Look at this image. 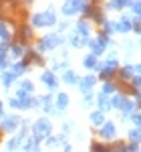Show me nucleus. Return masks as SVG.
<instances>
[{
    "label": "nucleus",
    "mask_w": 141,
    "mask_h": 152,
    "mask_svg": "<svg viewBox=\"0 0 141 152\" xmlns=\"http://www.w3.org/2000/svg\"><path fill=\"white\" fill-rule=\"evenodd\" d=\"M97 99H99V112H101V114H103V112H107V110L111 107V99H109V95L101 94Z\"/></svg>",
    "instance_id": "8"
},
{
    "label": "nucleus",
    "mask_w": 141,
    "mask_h": 152,
    "mask_svg": "<svg viewBox=\"0 0 141 152\" xmlns=\"http://www.w3.org/2000/svg\"><path fill=\"white\" fill-rule=\"evenodd\" d=\"M32 134H35V140H42V138H48V134H50V122L48 120H38L35 124V128H32Z\"/></svg>",
    "instance_id": "2"
},
{
    "label": "nucleus",
    "mask_w": 141,
    "mask_h": 152,
    "mask_svg": "<svg viewBox=\"0 0 141 152\" xmlns=\"http://www.w3.org/2000/svg\"><path fill=\"white\" fill-rule=\"evenodd\" d=\"M26 152H38V146H36V140H30L28 142V146L24 148Z\"/></svg>",
    "instance_id": "21"
},
{
    "label": "nucleus",
    "mask_w": 141,
    "mask_h": 152,
    "mask_svg": "<svg viewBox=\"0 0 141 152\" xmlns=\"http://www.w3.org/2000/svg\"><path fill=\"white\" fill-rule=\"evenodd\" d=\"M89 45H91V51H93V57L101 55V53L105 51V47H107V35H99L95 41H91Z\"/></svg>",
    "instance_id": "3"
},
{
    "label": "nucleus",
    "mask_w": 141,
    "mask_h": 152,
    "mask_svg": "<svg viewBox=\"0 0 141 152\" xmlns=\"http://www.w3.org/2000/svg\"><path fill=\"white\" fill-rule=\"evenodd\" d=\"M131 8H133L135 14H139V2H133V4H131Z\"/></svg>",
    "instance_id": "28"
},
{
    "label": "nucleus",
    "mask_w": 141,
    "mask_h": 152,
    "mask_svg": "<svg viewBox=\"0 0 141 152\" xmlns=\"http://www.w3.org/2000/svg\"><path fill=\"white\" fill-rule=\"evenodd\" d=\"M131 140H133V144H137V140H139V128L131 130Z\"/></svg>",
    "instance_id": "24"
},
{
    "label": "nucleus",
    "mask_w": 141,
    "mask_h": 152,
    "mask_svg": "<svg viewBox=\"0 0 141 152\" xmlns=\"http://www.w3.org/2000/svg\"><path fill=\"white\" fill-rule=\"evenodd\" d=\"M67 105H69V97H67V94H60L59 97H57V107L63 110V107H67Z\"/></svg>",
    "instance_id": "14"
},
{
    "label": "nucleus",
    "mask_w": 141,
    "mask_h": 152,
    "mask_svg": "<svg viewBox=\"0 0 141 152\" xmlns=\"http://www.w3.org/2000/svg\"><path fill=\"white\" fill-rule=\"evenodd\" d=\"M63 79H65L67 83H77V75H75L73 71H67V73L63 75Z\"/></svg>",
    "instance_id": "19"
},
{
    "label": "nucleus",
    "mask_w": 141,
    "mask_h": 152,
    "mask_svg": "<svg viewBox=\"0 0 141 152\" xmlns=\"http://www.w3.org/2000/svg\"><path fill=\"white\" fill-rule=\"evenodd\" d=\"M16 126H18V118L16 116H6V118H2V122H0V128L6 130V132L14 130Z\"/></svg>",
    "instance_id": "5"
},
{
    "label": "nucleus",
    "mask_w": 141,
    "mask_h": 152,
    "mask_svg": "<svg viewBox=\"0 0 141 152\" xmlns=\"http://www.w3.org/2000/svg\"><path fill=\"white\" fill-rule=\"evenodd\" d=\"M12 55H14V57H22L24 55L22 45H12Z\"/></svg>",
    "instance_id": "20"
},
{
    "label": "nucleus",
    "mask_w": 141,
    "mask_h": 152,
    "mask_svg": "<svg viewBox=\"0 0 141 152\" xmlns=\"http://www.w3.org/2000/svg\"><path fill=\"white\" fill-rule=\"evenodd\" d=\"M0 39H2V41H8V39H10V31H8V26L2 24V23H0Z\"/></svg>",
    "instance_id": "17"
},
{
    "label": "nucleus",
    "mask_w": 141,
    "mask_h": 152,
    "mask_svg": "<svg viewBox=\"0 0 141 152\" xmlns=\"http://www.w3.org/2000/svg\"><path fill=\"white\" fill-rule=\"evenodd\" d=\"M133 122H135V126L139 128V114H133Z\"/></svg>",
    "instance_id": "29"
},
{
    "label": "nucleus",
    "mask_w": 141,
    "mask_h": 152,
    "mask_svg": "<svg viewBox=\"0 0 141 152\" xmlns=\"http://www.w3.org/2000/svg\"><path fill=\"white\" fill-rule=\"evenodd\" d=\"M91 122L97 124V126H101V124H103V114H101V112H93V114H91Z\"/></svg>",
    "instance_id": "18"
},
{
    "label": "nucleus",
    "mask_w": 141,
    "mask_h": 152,
    "mask_svg": "<svg viewBox=\"0 0 141 152\" xmlns=\"http://www.w3.org/2000/svg\"><path fill=\"white\" fill-rule=\"evenodd\" d=\"M42 81H45V85H48L50 89L57 87V77H55L53 71H45V73H42Z\"/></svg>",
    "instance_id": "7"
},
{
    "label": "nucleus",
    "mask_w": 141,
    "mask_h": 152,
    "mask_svg": "<svg viewBox=\"0 0 141 152\" xmlns=\"http://www.w3.org/2000/svg\"><path fill=\"white\" fill-rule=\"evenodd\" d=\"M123 104H125V97L123 95H115L111 99V107H123Z\"/></svg>",
    "instance_id": "16"
},
{
    "label": "nucleus",
    "mask_w": 141,
    "mask_h": 152,
    "mask_svg": "<svg viewBox=\"0 0 141 152\" xmlns=\"http://www.w3.org/2000/svg\"><path fill=\"white\" fill-rule=\"evenodd\" d=\"M28 37H32V33H30L28 26H24V28H22V39H28Z\"/></svg>",
    "instance_id": "27"
},
{
    "label": "nucleus",
    "mask_w": 141,
    "mask_h": 152,
    "mask_svg": "<svg viewBox=\"0 0 141 152\" xmlns=\"http://www.w3.org/2000/svg\"><path fill=\"white\" fill-rule=\"evenodd\" d=\"M85 67H89V69H99L101 65H97V57L89 55V57L85 59Z\"/></svg>",
    "instance_id": "13"
},
{
    "label": "nucleus",
    "mask_w": 141,
    "mask_h": 152,
    "mask_svg": "<svg viewBox=\"0 0 141 152\" xmlns=\"http://www.w3.org/2000/svg\"><path fill=\"white\" fill-rule=\"evenodd\" d=\"M115 26H117V31H121V33H127L131 28V20H129V16H123L119 23H115Z\"/></svg>",
    "instance_id": "9"
},
{
    "label": "nucleus",
    "mask_w": 141,
    "mask_h": 152,
    "mask_svg": "<svg viewBox=\"0 0 141 152\" xmlns=\"http://www.w3.org/2000/svg\"><path fill=\"white\" fill-rule=\"evenodd\" d=\"M22 138H24V132H20V134H18L16 138H12V140H10V144H8V148H10V150H16V148L20 146V142H22Z\"/></svg>",
    "instance_id": "12"
},
{
    "label": "nucleus",
    "mask_w": 141,
    "mask_h": 152,
    "mask_svg": "<svg viewBox=\"0 0 141 152\" xmlns=\"http://www.w3.org/2000/svg\"><path fill=\"white\" fill-rule=\"evenodd\" d=\"M93 83H95V77H93V75H89V77H83V81L79 83V85H81L83 91H87V94H89V87H91Z\"/></svg>",
    "instance_id": "11"
},
{
    "label": "nucleus",
    "mask_w": 141,
    "mask_h": 152,
    "mask_svg": "<svg viewBox=\"0 0 141 152\" xmlns=\"http://www.w3.org/2000/svg\"><path fill=\"white\" fill-rule=\"evenodd\" d=\"M109 6L111 8H123V6H127V2H111Z\"/></svg>",
    "instance_id": "26"
},
{
    "label": "nucleus",
    "mask_w": 141,
    "mask_h": 152,
    "mask_svg": "<svg viewBox=\"0 0 141 152\" xmlns=\"http://www.w3.org/2000/svg\"><path fill=\"white\" fill-rule=\"evenodd\" d=\"M6 67V57H4V47L0 49V69Z\"/></svg>",
    "instance_id": "25"
},
{
    "label": "nucleus",
    "mask_w": 141,
    "mask_h": 152,
    "mask_svg": "<svg viewBox=\"0 0 141 152\" xmlns=\"http://www.w3.org/2000/svg\"><path fill=\"white\" fill-rule=\"evenodd\" d=\"M105 152H107V150H105Z\"/></svg>",
    "instance_id": "30"
},
{
    "label": "nucleus",
    "mask_w": 141,
    "mask_h": 152,
    "mask_svg": "<svg viewBox=\"0 0 141 152\" xmlns=\"http://www.w3.org/2000/svg\"><path fill=\"white\" fill-rule=\"evenodd\" d=\"M99 134H101L103 138H113V136H115V124H111V122L103 124V128L99 130Z\"/></svg>",
    "instance_id": "6"
},
{
    "label": "nucleus",
    "mask_w": 141,
    "mask_h": 152,
    "mask_svg": "<svg viewBox=\"0 0 141 152\" xmlns=\"http://www.w3.org/2000/svg\"><path fill=\"white\" fill-rule=\"evenodd\" d=\"M57 23V16H55V12H38L32 16V24L35 26H50V24Z\"/></svg>",
    "instance_id": "1"
},
{
    "label": "nucleus",
    "mask_w": 141,
    "mask_h": 152,
    "mask_svg": "<svg viewBox=\"0 0 141 152\" xmlns=\"http://www.w3.org/2000/svg\"><path fill=\"white\" fill-rule=\"evenodd\" d=\"M77 35L83 37V39L89 37V24L85 23V20H79V23H77Z\"/></svg>",
    "instance_id": "10"
},
{
    "label": "nucleus",
    "mask_w": 141,
    "mask_h": 152,
    "mask_svg": "<svg viewBox=\"0 0 141 152\" xmlns=\"http://www.w3.org/2000/svg\"><path fill=\"white\" fill-rule=\"evenodd\" d=\"M60 43V37L59 35H50V37H45L40 43H38V51H48V49H53L55 45H59Z\"/></svg>",
    "instance_id": "4"
},
{
    "label": "nucleus",
    "mask_w": 141,
    "mask_h": 152,
    "mask_svg": "<svg viewBox=\"0 0 141 152\" xmlns=\"http://www.w3.org/2000/svg\"><path fill=\"white\" fill-rule=\"evenodd\" d=\"M12 79H14V75H12V73H6V75L2 77V83H4V85H10Z\"/></svg>",
    "instance_id": "23"
},
{
    "label": "nucleus",
    "mask_w": 141,
    "mask_h": 152,
    "mask_svg": "<svg viewBox=\"0 0 141 152\" xmlns=\"http://www.w3.org/2000/svg\"><path fill=\"white\" fill-rule=\"evenodd\" d=\"M24 69H26V63H24V61H20V63L12 65V75H20Z\"/></svg>",
    "instance_id": "15"
},
{
    "label": "nucleus",
    "mask_w": 141,
    "mask_h": 152,
    "mask_svg": "<svg viewBox=\"0 0 141 152\" xmlns=\"http://www.w3.org/2000/svg\"><path fill=\"white\" fill-rule=\"evenodd\" d=\"M115 89H117V87H115V85H113V83H105V87H103V94H113V91H115Z\"/></svg>",
    "instance_id": "22"
}]
</instances>
